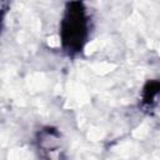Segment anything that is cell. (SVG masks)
<instances>
[{
	"label": "cell",
	"mask_w": 160,
	"mask_h": 160,
	"mask_svg": "<svg viewBox=\"0 0 160 160\" xmlns=\"http://www.w3.org/2000/svg\"><path fill=\"white\" fill-rule=\"evenodd\" d=\"M86 32L84 12L80 5H72L68 18L62 24V36L64 41L69 44L70 48H81L84 35Z\"/></svg>",
	"instance_id": "obj_1"
}]
</instances>
